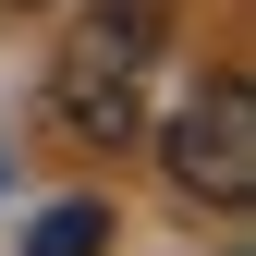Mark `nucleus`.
I'll use <instances>...</instances> for the list:
<instances>
[{
  "mask_svg": "<svg viewBox=\"0 0 256 256\" xmlns=\"http://www.w3.org/2000/svg\"><path fill=\"white\" fill-rule=\"evenodd\" d=\"M158 158H171V196L183 208H256V86L244 74H208L196 98L171 110Z\"/></svg>",
  "mask_w": 256,
  "mask_h": 256,
  "instance_id": "f03ea898",
  "label": "nucleus"
},
{
  "mask_svg": "<svg viewBox=\"0 0 256 256\" xmlns=\"http://www.w3.org/2000/svg\"><path fill=\"white\" fill-rule=\"evenodd\" d=\"M146 61H158V0H98L61 49L49 98H61V134L86 146H134L146 134Z\"/></svg>",
  "mask_w": 256,
  "mask_h": 256,
  "instance_id": "f257e3e1",
  "label": "nucleus"
},
{
  "mask_svg": "<svg viewBox=\"0 0 256 256\" xmlns=\"http://www.w3.org/2000/svg\"><path fill=\"white\" fill-rule=\"evenodd\" d=\"M24 256H110V208L98 196H61L37 232H24Z\"/></svg>",
  "mask_w": 256,
  "mask_h": 256,
  "instance_id": "7ed1b4c3",
  "label": "nucleus"
}]
</instances>
